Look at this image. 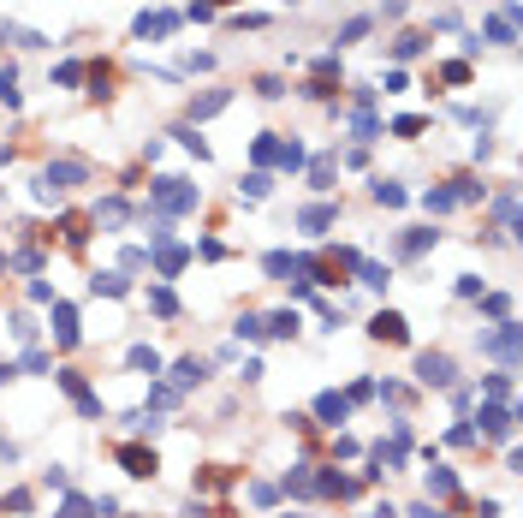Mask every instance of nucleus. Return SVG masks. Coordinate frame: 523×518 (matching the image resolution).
<instances>
[{
    "mask_svg": "<svg viewBox=\"0 0 523 518\" xmlns=\"http://www.w3.org/2000/svg\"><path fill=\"white\" fill-rule=\"evenodd\" d=\"M155 209H161V214L196 209V185H184V179H161V185H155Z\"/></svg>",
    "mask_w": 523,
    "mask_h": 518,
    "instance_id": "1",
    "label": "nucleus"
},
{
    "mask_svg": "<svg viewBox=\"0 0 523 518\" xmlns=\"http://www.w3.org/2000/svg\"><path fill=\"white\" fill-rule=\"evenodd\" d=\"M416 375H423L428 388H446V381H452V358L446 352H423V358H416Z\"/></svg>",
    "mask_w": 523,
    "mask_h": 518,
    "instance_id": "2",
    "label": "nucleus"
},
{
    "mask_svg": "<svg viewBox=\"0 0 523 518\" xmlns=\"http://www.w3.org/2000/svg\"><path fill=\"white\" fill-rule=\"evenodd\" d=\"M482 352H487V358H512V352H517V322H500V328L482 340Z\"/></svg>",
    "mask_w": 523,
    "mask_h": 518,
    "instance_id": "3",
    "label": "nucleus"
},
{
    "mask_svg": "<svg viewBox=\"0 0 523 518\" xmlns=\"http://www.w3.org/2000/svg\"><path fill=\"white\" fill-rule=\"evenodd\" d=\"M476 423L487 429V435H512V411H505V405H482Z\"/></svg>",
    "mask_w": 523,
    "mask_h": 518,
    "instance_id": "4",
    "label": "nucleus"
},
{
    "mask_svg": "<svg viewBox=\"0 0 523 518\" xmlns=\"http://www.w3.org/2000/svg\"><path fill=\"white\" fill-rule=\"evenodd\" d=\"M179 19H173V12H155V19H149V12H143V19H137V36H167V30H173Z\"/></svg>",
    "mask_w": 523,
    "mask_h": 518,
    "instance_id": "5",
    "label": "nucleus"
},
{
    "mask_svg": "<svg viewBox=\"0 0 523 518\" xmlns=\"http://www.w3.org/2000/svg\"><path fill=\"white\" fill-rule=\"evenodd\" d=\"M54 322H60V328H54L60 346H72V340H78V316H72V304H54Z\"/></svg>",
    "mask_w": 523,
    "mask_h": 518,
    "instance_id": "6",
    "label": "nucleus"
},
{
    "mask_svg": "<svg viewBox=\"0 0 523 518\" xmlns=\"http://www.w3.org/2000/svg\"><path fill=\"white\" fill-rule=\"evenodd\" d=\"M375 333H381V340H404V316L381 310V316H375Z\"/></svg>",
    "mask_w": 523,
    "mask_h": 518,
    "instance_id": "7",
    "label": "nucleus"
},
{
    "mask_svg": "<svg viewBox=\"0 0 523 518\" xmlns=\"http://www.w3.org/2000/svg\"><path fill=\"white\" fill-rule=\"evenodd\" d=\"M315 411H322L327 423H345V399L339 393H322V399H315Z\"/></svg>",
    "mask_w": 523,
    "mask_h": 518,
    "instance_id": "8",
    "label": "nucleus"
},
{
    "mask_svg": "<svg viewBox=\"0 0 523 518\" xmlns=\"http://www.w3.org/2000/svg\"><path fill=\"white\" fill-rule=\"evenodd\" d=\"M262 333H280V340H285V333H297V316H292V310L268 316V322H262Z\"/></svg>",
    "mask_w": 523,
    "mask_h": 518,
    "instance_id": "9",
    "label": "nucleus"
},
{
    "mask_svg": "<svg viewBox=\"0 0 523 518\" xmlns=\"http://www.w3.org/2000/svg\"><path fill=\"white\" fill-rule=\"evenodd\" d=\"M487 36H494V42H512V6H505L500 19H487Z\"/></svg>",
    "mask_w": 523,
    "mask_h": 518,
    "instance_id": "10",
    "label": "nucleus"
},
{
    "mask_svg": "<svg viewBox=\"0 0 523 518\" xmlns=\"http://www.w3.org/2000/svg\"><path fill=\"white\" fill-rule=\"evenodd\" d=\"M285 489H292V494H310V489H315V477H310V465H297V471H292V477H285Z\"/></svg>",
    "mask_w": 523,
    "mask_h": 518,
    "instance_id": "11",
    "label": "nucleus"
},
{
    "mask_svg": "<svg viewBox=\"0 0 523 518\" xmlns=\"http://www.w3.org/2000/svg\"><path fill=\"white\" fill-rule=\"evenodd\" d=\"M333 227V209H303V232H322Z\"/></svg>",
    "mask_w": 523,
    "mask_h": 518,
    "instance_id": "12",
    "label": "nucleus"
},
{
    "mask_svg": "<svg viewBox=\"0 0 523 518\" xmlns=\"http://www.w3.org/2000/svg\"><path fill=\"white\" fill-rule=\"evenodd\" d=\"M375 203H386V209H398V203H404V191L393 185V179H381V185H375Z\"/></svg>",
    "mask_w": 523,
    "mask_h": 518,
    "instance_id": "13",
    "label": "nucleus"
},
{
    "mask_svg": "<svg viewBox=\"0 0 523 518\" xmlns=\"http://www.w3.org/2000/svg\"><path fill=\"white\" fill-rule=\"evenodd\" d=\"M173 381H179V388H191V381H202V363H196V358H184L179 370H173Z\"/></svg>",
    "mask_w": 523,
    "mask_h": 518,
    "instance_id": "14",
    "label": "nucleus"
},
{
    "mask_svg": "<svg viewBox=\"0 0 523 518\" xmlns=\"http://www.w3.org/2000/svg\"><path fill=\"white\" fill-rule=\"evenodd\" d=\"M131 370H149V375H155V370H161V358L149 352V346H137V352H131Z\"/></svg>",
    "mask_w": 523,
    "mask_h": 518,
    "instance_id": "15",
    "label": "nucleus"
},
{
    "mask_svg": "<svg viewBox=\"0 0 523 518\" xmlns=\"http://www.w3.org/2000/svg\"><path fill=\"white\" fill-rule=\"evenodd\" d=\"M125 465H131V477H149V471H155V459H149V453H137V447L125 453Z\"/></svg>",
    "mask_w": 523,
    "mask_h": 518,
    "instance_id": "16",
    "label": "nucleus"
},
{
    "mask_svg": "<svg viewBox=\"0 0 523 518\" xmlns=\"http://www.w3.org/2000/svg\"><path fill=\"white\" fill-rule=\"evenodd\" d=\"M452 489H458V477H452V471H434L428 477V494H452Z\"/></svg>",
    "mask_w": 523,
    "mask_h": 518,
    "instance_id": "17",
    "label": "nucleus"
},
{
    "mask_svg": "<svg viewBox=\"0 0 523 518\" xmlns=\"http://www.w3.org/2000/svg\"><path fill=\"white\" fill-rule=\"evenodd\" d=\"M423 203H428V209H434V214H446V209H452V203H458V197H452V191H428V197H423Z\"/></svg>",
    "mask_w": 523,
    "mask_h": 518,
    "instance_id": "18",
    "label": "nucleus"
},
{
    "mask_svg": "<svg viewBox=\"0 0 523 518\" xmlns=\"http://www.w3.org/2000/svg\"><path fill=\"white\" fill-rule=\"evenodd\" d=\"M95 507H90V500H65V507H60V518H90Z\"/></svg>",
    "mask_w": 523,
    "mask_h": 518,
    "instance_id": "19",
    "label": "nucleus"
},
{
    "mask_svg": "<svg viewBox=\"0 0 523 518\" xmlns=\"http://www.w3.org/2000/svg\"><path fill=\"white\" fill-rule=\"evenodd\" d=\"M411 518H440V512H434V507H411Z\"/></svg>",
    "mask_w": 523,
    "mask_h": 518,
    "instance_id": "20",
    "label": "nucleus"
}]
</instances>
